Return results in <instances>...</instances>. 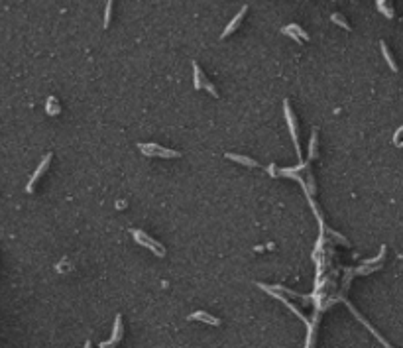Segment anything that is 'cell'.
Instances as JSON below:
<instances>
[{
	"instance_id": "cell-1",
	"label": "cell",
	"mask_w": 403,
	"mask_h": 348,
	"mask_svg": "<svg viewBox=\"0 0 403 348\" xmlns=\"http://www.w3.org/2000/svg\"><path fill=\"white\" fill-rule=\"evenodd\" d=\"M132 234H134V240L138 242V244H142V246H146V248H150L151 252L155 254V256H159V258H163L165 256V248L159 244V242H155V240H151V236H148L146 232L138 231V229H132Z\"/></svg>"
},
{
	"instance_id": "cell-2",
	"label": "cell",
	"mask_w": 403,
	"mask_h": 348,
	"mask_svg": "<svg viewBox=\"0 0 403 348\" xmlns=\"http://www.w3.org/2000/svg\"><path fill=\"white\" fill-rule=\"evenodd\" d=\"M138 148H140L148 158H165V160H169V158H179V156H181L179 152L161 148V146H157V144H140Z\"/></svg>"
},
{
	"instance_id": "cell-3",
	"label": "cell",
	"mask_w": 403,
	"mask_h": 348,
	"mask_svg": "<svg viewBox=\"0 0 403 348\" xmlns=\"http://www.w3.org/2000/svg\"><path fill=\"white\" fill-rule=\"evenodd\" d=\"M283 107H285V118H287V124H289V132H291V138H293V142H295V150H297V156L301 158V146H299V136H297V126H295V118H293V113H291V109H289V103H287V101L283 103Z\"/></svg>"
},
{
	"instance_id": "cell-4",
	"label": "cell",
	"mask_w": 403,
	"mask_h": 348,
	"mask_svg": "<svg viewBox=\"0 0 403 348\" xmlns=\"http://www.w3.org/2000/svg\"><path fill=\"white\" fill-rule=\"evenodd\" d=\"M193 71H195V89H206L212 97H218V93H216V89L206 81V77L202 75V71L199 69V65L197 63H193Z\"/></svg>"
},
{
	"instance_id": "cell-5",
	"label": "cell",
	"mask_w": 403,
	"mask_h": 348,
	"mask_svg": "<svg viewBox=\"0 0 403 348\" xmlns=\"http://www.w3.org/2000/svg\"><path fill=\"white\" fill-rule=\"evenodd\" d=\"M246 10H248V6H242V8H240V12H238V14H236V16L230 20V24H228V26L224 28V32L220 34V38H222V40H224V38H228L230 34H234V30L240 26V22H242V18H244Z\"/></svg>"
},
{
	"instance_id": "cell-6",
	"label": "cell",
	"mask_w": 403,
	"mask_h": 348,
	"mask_svg": "<svg viewBox=\"0 0 403 348\" xmlns=\"http://www.w3.org/2000/svg\"><path fill=\"white\" fill-rule=\"evenodd\" d=\"M120 339H122V317L118 315L116 321H114V333H112V339L106 341V343H102L101 348H114L116 343H120Z\"/></svg>"
},
{
	"instance_id": "cell-7",
	"label": "cell",
	"mask_w": 403,
	"mask_h": 348,
	"mask_svg": "<svg viewBox=\"0 0 403 348\" xmlns=\"http://www.w3.org/2000/svg\"><path fill=\"white\" fill-rule=\"evenodd\" d=\"M281 32H283L285 36H291V38H293V40H297V42H299V38H301L303 42H307V40H309V34L303 30L301 26H297V24H289V26H285Z\"/></svg>"
},
{
	"instance_id": "cell-8",
	"label": "cell",
	"mask_w": 403,
	"mask_h": 348,
	"mask_svg": "<svg viewBox=\"0 0 403 348\" xmlns=\"http://www.w3.org/2000/svg\"><path fill=\"white\" fill-rule=\"evenodd\" d=\"M50 162H51V154H48V156H46V158L42 160V164L38 166V170H36V174H34V177L30 179V183H28V187H26V191H28V193H32V191H34V185H36V181H38V179L42 177V174L46 172V168L50 166Z\"/></svg>"
},
{
	"instance_id": "cell-9",
	"label": "cell",
	"mask_w": 403,
	"mask_h": 348,
	"mask_svg": "<svg viewBox=\"0 0 403 348\" xmlns=\"http://www.w3.org/2000/svg\"><path fill=\"white\" fill-rule=\"evenodd\" d=\"M189 319H191V321L208 323V325H212V327H218V325H220V321H218L216 317H212V315H208V313H204V311H195L193 315H189Z\"/></svg>"
},
{
	"instance_id": "cell-10",
	"label": "cell",
	"mask_w": 403,
	"mask_h": 348,
	"mask_svg": "<svg viewBox=\"0 0 403 348\" xmlns=\"http://www.w3.org/2000/svg\"><path fill=\"white\" fill-rule=\"evenodd\" d=\"M228 160L236 162V164H242V166H248V168H258V162H254L252 158L248 156H238V154H226Z\"/></svg>"
},
{
	"instance_id": "cell-11",
	"label": "cell",
	"mask_w": 403,
	"mask_h": 348,
	"mask_svg": "<svg viewBox=\"0 0 403 348\" xmlns=\"http://www.w3.org/2000/svg\"><path fill=\"white\" fill-rule=\"evenodd\" d=\"M380 48H382V54H384V58H386V61H388L390 69H392V71H398V65H396V61H394L392 54H390V48H388V44H386V42H380Z\"/></svg>"
},
{
	"instance_id": "cell-12",
	"label": "cell",
	"mask_w": 403,
	"mask_h": 348,
	"mask_svg": "<svg viewBox=\"0 0 403 348\" xmlns=\"http://www.w3.org/2000/svg\"><path fill=\"white\" fill-rule=\"evenodd\" d=\"M388 2H390V0H378V2H376V6H378V10H380V12H384V14H386V18H394V10L388 6Z\"/></svg>"
},
{
	"instance_id": "cell-13",
	"label": "cell",
	"mask_w": 403,
	"mask_h": 348,
	"mask_svg": "<svg viewBox=\"0 0 403 348\" xmlns=\"http://www.w3.org/2000/svg\"><path fill=\"white\" fill-rule=\"evenodd\" d=\"M46 109H48L50 115H57V113H59V103H57V99L51 97L50 101H48V105H46Z\"/></svg>"
},
{
	"instance_id": "cell-14",
	"label": "cell",
	"mask_w": 403,
	"mask_h": 348,
	"mask_svg": "<svg viewBox=\"0 0 403 348\" xmlns=\"http://www.w3.org/2000/svg\"><path fill=\"white\" fill-rule=\"evenodd\" d=\"M331 20H333L335 24H338L340 28H344V30H350V24H348L346 20H342V18H340V14H333V16H331Z\"/></svg>"
},
{
	"instance_id": "cell-15",
	"label": "cell",
	"mask_w": 403,
	"mask_h": 348,
	"mask_svg": "<svg viewBox=\"0 0 403 348\" xmlns=\"http://www.w3.org/2000/svg\"><path fill=\"white\" fill-rule=\"evenodd\" d=\"M110 12H112V0H108V4H106V20H104V28H108V24H110Z\"/></svg>"
}]
</instances>
